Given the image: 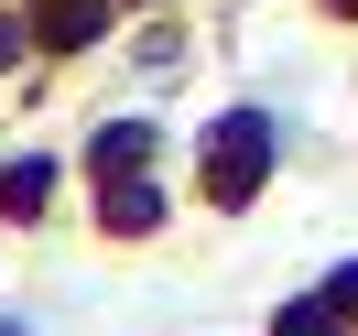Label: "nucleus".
<instances>
[{
  "label": "nucleus",
  "instance_id": "f257e3e1",
  "mask_svg": "<svg viewBox=\"0 0 358 336\" xmlns=\"http://www.w3.org/2000/svg\"><path fill=\"white\" fill-rule=\"evenodd\" d=\"M261 163H271V119H228V131H217V152H206V196H217V206H239L250 196V184H261Z\"/></svg>",
  "mask_w": 358,
  "mask_h": 336
},
{
  "label": "nucleus",
  "instance_id": "20e7f679",
  "mask_svg": "<svg viewBox=\"0 0 358 336\" xmlns=\"http://www.w3.org/2000/svg\"><path fill=\"white\" fill-rule=\"evenodd\" d=\"M109 228H152V184H120V196H109Z\"/></svg>",
  "mask_w": 358,
  "mask_h": 336
},
{
  "label": "nucleus",
  "instance_id": "7ed1b4c3",
  "mask_svg": "<svg viewBox=\"0 0 358 336\" xmlns=\"http://www.w3.org/2000/svg\"><path fill=\"white\" fill-rule=\"evenodd\" d=\"M141 152H152V131H98V163H109V174H131Z\"/></svg>",
  "mask_w": 358,
  "mask_h": 336
},
{
  "label": "nucleus",
  "instance_id": "39448f33",
  "mask_svg": "<svg viewBox=\"0 0 358 336\" xmlns=\"http://www.w3.org/2000/svg\"><path fill=\"white\" fill-rule=\"evenodd\" d=\"M282 336H336V293H326V304H293V314H282Z\"/></svg>",
  "mask_w": 358,
  "mask_h": 336
},
{
  "label": "nucleus",
  "instance_id": "6e6552de",
  "mask_svg": "<svg viewBox=\"0 0 358 336\" xmlns=\"http://www.w3.org/2000/svg\"><path fill=\"white\" fill-rule=\"evenodd\" d=\"M0 336H33V326H0Z\"/></svg>",
  "mask_w": 358,
  "mask_h": 336
},
{
  "label": "nucleus",
  "instance_id": "423d86ee",
  "mask_svg": "<svg viewBox=\"0 0 358 336\" xmlns=\"http://www.w3.org/2000/svg\"><path fill=\"white\" fill-rule=\"evenodd\" d=\"M11 54H22V33H11V22H0V66H11Z\"/></svg>",
  "mask_w": 358,
  "mask_h": 336
},
{
  "label": "nucleus",
  "instance_id": "f03ea898",
  "mask_svg": "<svg viewBox=\"0 0 358 336\" xmlns=\"http://www.w3.org/2000/svg\"><path fill=\"white\" fill-rule=\"evenodd\" d=\"M44 196H55V174H44V163H11V174H0V206H11V217H33Z\"/></svg>",
  "mask_w": 358,
  "mask_h": 336
},
{
  "label": "nucleus",
  "instance_id": "0eeeda50",
  "mask_svg": "<svg viewBox=\"0 0 358 336\" xmlns=\"http://www.w3.org/2000/svg\"><path fill=\"white\" fill-rule=\"evenodd\" d=\"M336 304H358V271H336Z\"/></svg>",
  "mask_w": 358,
  "mask_h": 336
}]
</instances>
